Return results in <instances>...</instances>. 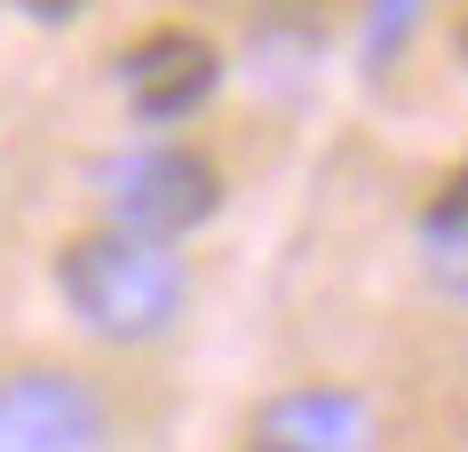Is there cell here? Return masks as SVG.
<instances>
[{
  "label": "cell",
  "mask_w": 468,
  "mask_h": 452,
  "mask_svg": "<svg viewBox=\"0 0 468 452\" xmlns=\"http://www.w3.org/2000/svg\"><path fill=\"white\" fill-rule=\"evenodd\" d=\"M56 286L72 301V318L96 326L103 342H151L183 310V262L127 230H80L56 262Z\"/></svg>",
  "instance_id": "6da1fadb"
},
{
  "label": "cell",
  "mask_w": 468,
  "mask_h": 452,
  "mask_svg": "<svg viewBox=\"0 0 468 452\" xmlns=\"http://www.w3.org/2000/svg\"><path fill=\"white\" fill-rule=\"evenodd\" d=\"M215 206H222V175H215V159L191 143H151V151L112 167V215H120L127 238L167 247L183 230H198Z\"/></svg>",
  "instance_id": "7a4b0ae2"
},
{
  "label": "cell",
  "mask_w": 468,
  "mask_h": 452,
  "mask_svg": "<svg viewBox=\"0 0 468 452\" xmlns=\"http://www.w3.org/2000/svg\"><path fill=\"white\" fill-rule=\"evenodd\" d=\"M215 88H222V56H215V40H198V32L159 25V32H144V40L120 56V96H127V111L151 120V127L191 120Z\"/></svg>",
  "instance_id": "3957f363"
},
{
  "label": "cell",
  "mask_w": 468,
  "mask_h": 452,
  "mask_svg": "<svg viewBox=\"0 0 468 452\" xmlns=\"http://www.w3.org/2000/svg\"><path fill=\"white\" fill-rule=\"evenodd\" d=\"M0 452H96V397L64 373L0 381Z\"/></svg>",
  "instance_id": "277c9868"
},
{
  "label": "cell",
  "mask_w": 468,
  "mask_h": 452,
  "mask_svg": "<svg viewBox=\"0 0 468 452\" xmlns=\"http://www.w3.org/2000/svg\"><path fill=\"white\" fill-rule=\"evenodd\" d=\"M262 436L310 445V452H357L366 445V405H349V397H286V405H271Z\"/></svg>",
  "instance_id": "5b68a950"
},
{
  "label": "cell",
  "mask_w": 468,
  "mask_h": 452,
  "mask_svg": "<svg viewBox=\"0 0 468 452\" xmlns=\"http://www.w3.org/2000/svg\"><path fill=\"white\" fill-rule=\"evenodd\" d=\"M420 254H429V278H437L444 294H468V167L429 199V215H420Z\"/></svg>",
  "instance_id": "8992f818"
},
{
  "label": "cell",
  "mask_w": 468,
  "mask_h": 452,
  "mask_svg": "<svg viewBox=\"0 0 468 452\" xmlns=\"http://www.w3.org/2000/svg\"><path fill=\"white\" fill-rule=\"evenodd\" d=\"M16 8H25V16H40V25H64V16H80L88 0H16Z\"/></svg>",
  "instance_id": "52a82bcc"
},
{
  "label": "cell",
  "mask_w": 468,
  "mask_h": 452,
  "mask_svg": "<svg viewBox=\"0 0 468 452\" xmlns=\"http://www.w3.org/2000/svg\"><path fill=\"white\" fill-rule=\"evenodd\" d=\"M254 452H310V445H278V436H262V445H254Z\"/></svg>",
  "instance_id": "ba28073f"
},
{
  "label": "cell",
  "mask_w": 468,
  "mask_h": 452,
  "mask_svg": "<svg viewBox=\"0 0 468 452\" xmlns=\"http://www.w3.org/2000/svg\"><path fill=\"white\" fill-rule=\"evenodd\" d=\"M461 56H468V16H461Z\"/></svg>",
  "instance_id": "9c48e42d"
}]
</instances>
